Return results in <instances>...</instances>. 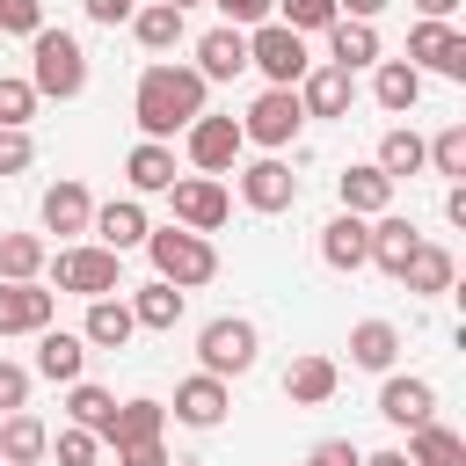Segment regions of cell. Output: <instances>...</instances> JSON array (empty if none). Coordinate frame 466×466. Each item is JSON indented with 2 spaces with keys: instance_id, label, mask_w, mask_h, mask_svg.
Listing matches in <instances>:
<instances>
[{
  "instance_id": "cell-9",
  "label": "cell",
  "mask_w": 466,
  "mask_h": 466,
  "mask_svg": "<svg viewBox=\"0 0 466 466\" xmlns=\"http://www.w3.org/2000/svg\"><path fill=\"white\" fill-rule=\"evenodd\" d=\"M182 153H189V167L197 175H233L240 167V153H248V138H240V116H197L189 131H182Z\"/></svg>"
},
{
  "instance_id": "cell-50",
  "label": "cell",
  "mask_w": 466,
  "mask_h": 466,
  "mask_svg": "<svg viewBox=\"0 0 466 466\" xmlns=\"http://www.w3.org/2000/svg\"><path fill=\"white\" fill-rule=\"evenodd\" d=\"M415 15H422V22H451V15H459V0H415Z\"/></svg>"
},
{
  "instance_id": "cell-18",
  "label": "cell",
  "mask_w": 466,
  "mask_h": 466,
  "mask_svg": "<svg viewBox=\"0 0 466 466\" xmlns=\"http://www.w3.org/2000/svg\"><path fill=\"white\" fill-rule=\"evenodd\" d=\"M350 102H357V73H342V66H313L299 80V109L306 116H350Z\"/></svg>"
},
{
  "instance_id": "cell-39",
  "label": "cell",
  "mask_w": 466,
  "mask_h": 466,
  "mask_svg": "<svg viewBox=\"0 0 466 466\" xmlns=\"http://www.w3.org/2000/svg\"><path fill=\"white\" fill-rule=\"evenodd\" d=\"M29 116H36V87L22 73H0V131H29Z\"/></svg>"
},
{
  "instance_id": "cell-44",
  "label": "cell",
  "mask_w": 466,
  "mask_h": 466,
  "mask_svg": "<svg viewBox=\"0 0 466 466\" xmlns=\"http://www.w3.org/2000/svg\"><path fill=\"white\" fill-rule=\"evenodd\" d=\"M36 160V138L29 131H0V175H22Z\"/></svg>"
},
{
  "instance_id": "cell-3",
  "label": "cell",
  "mask_w": 466,
  "mask_h": 466,
  "mask_svg": "<svg viewBox=\"0 0 466 466\" xmlns=\"http://www.w3.org/2000/svg\"><path fill=\"white\" fill-rule=\"evenodd\" d=\"M146 255H153V277L175 284V291H197L218 277V248L204 233H182V226H153L146 233Z\"/></svg>"
},
{
  "instance_id": "cell-11",
  "label": "cell",
  "mask_w": 466,
  "mask_h": 466,
  "mask_svg": "<svg viewBox=\"0 0 466 466\" xmlns=\"http://www.w3.org/2000/svg\"><path fill=\"white\" fill-rule=\"evenodd\" d=\"M408 66H415V73L466 80V36H459L451 22H415V29H408Z\"/></svg>"
},
{
  "instance_id": "cell-10",
  "label": "cell",
  "mask_w": 466,
  "mask_h": 466,
  "mask_svg": "<svg viewBox=\"0 0 466 466\" xmlns=\"http://www.w3.org/2000/svg\"><path fill=\"white\" fill-rule=\"evenodd\" d=\"M233 175H240V204L262 211V218H277V211L299 204V175H291L284 153H262V160H248V167H233Z\"/></svg>"
},
{
  "instance_id": "cell-37",
  "label": "cell",
  "mask_w": 466,
  "mask_h": 466,
  "mask_svg": "<svg viewBox=\"0 0 466 466\" xmlns=\"http://www.w3.org/2000/svg\"><path fill=\"white\" fill-rule=\"evenodd\" d=\"M66 415H73V430H109V415H116V393L109 386H95V379H73L66 386Z\"/></svg>"
},
{
  "instance_id": "cell-12",
  "label": "cell",
  "mask_w": 466,
  "mask_h": 466,
  "mask_svg": "<svg viewBox=\"0 0 466 466\" xmlns=\"http://www.w3.org/2000/svg\"><path fill=\"white\" fill-rule=\"evenodd\" d=\"M379 415H386L393 430H422V422H437V386L415 379V371H386V386H379Z\"/></svg>"
},
{
  "instance_id": "cell-19",
  "label": "cell",
  "mask_w": 466,
  "mask_h": 466,
  "mask_svg": "<svg viewBox=\"0 0 466 466\" xmlns=\"http://www.w3.org/2000/svg\"><path fill=\"white\" fill-rule=\"evenodd\" d=\"M124 182H131V197H167V189H175V146L138 138V146L124 153Z\"/></svg>"
},
{
  "instance_id": "cell-34",
  "label": "cell",
  "mask_w": 466,
  "mask_h": 466,
  "mask_svg": "<svg viewBox=\"0 0 466 466\" xmlns=\"http://www.w3.org/2000/svg\"><path fill=\"white\" fill-rule=\"evenodd\" d=\"M51 262L44 233H0V284H36Z\"/></svg>"
},
{
  "instance_id": "cell-38",
  "label": "cell",
  "mask_w": 466,
  "mask_h": 466,
  "mask_svg": "<svg viewBox=\"0 0 466 466\" xmlns=\"http://www.w3.org/2000/svg\"><path fill=\"white\" fill-rule=\"evenodd\" d=\"M422 160H430L437 175H451V182H459V175H466V124H444L437 138H422Z\"/></svg>"
},
{
  "instance_id": "cell-32",
  "label": "cell",
  "mask_w": 466,
  "mask_h": 466,
  "mask_svg": "<svg viewBox=\"0 0 466 466\" xmlns=\"http://www.w3.org/2000/svg\"><path fill=\"white\" fill-rule=\"evenodd\" d=\"M51 451V430L29 415V408H15L7 422H0V466H36Z\"/></svg>"
},
{
  "instance_id": "cell-45",
  "label": "cell",
  "mask_w": 466,
  "mask_h": 466,
  "mask_svg": "<svg viewBox=\"0 0 466 466\" xmlns=\"http://www.w3.org/2000/svg\"><path fill=\"white\" fill-rule=\"evenodd\" d=\"M0 408H7V415H15V408H29V371H22V364H7V357H0Z\"/></svg>"
},
{
  "instance_id": "cell-16",
  "label": "cell",
  "mask_w": 466,
  "mask_h": 466,
  "mask_svg": "<svg viewBox=\"0 0 466 466\" xmlns=\"http://www.w3.org/2000/svg\"><path fill=\"white\" fill-rule=\"evenodd\" d=\"M226 408H233V386L211 379V371H189V379L175 386V422H189V430H218Z\"/></svg>"
},
{
  "instance_id": "cell-14",
  "label": "cell",
  "mask_w": 466,
  "mask_h": 466,
  "mask_svg": "<svg viewBox=\"0 0 466 466\" xmlns=\"http://www.w3.org/2000/svg\"><path fill=\"white\" fill-rule=\"evenodd\" d=\"M95 248H109V255H131V248H146V233H153V218H146V204L138 197H109V204H95Z\"/></svg>"
},
{
  "instance_id": "cell-31",
  "label": "cell",
  "mask_w": 466,
  "mask_h": 466,
  "mask_svg": "<svg viewBox=\"0 0 466 466\" xmlns=\"http://www.w3.org/2000/svg\"><path fill=\"white\" fill-rule=\"evenodd\" d=\"M160 430H167V408H160V400H124V408L109 415L102 444H116V451H124V444H153Z\"/></svg>"
},
{
  "instance_id": "cell-7",
  "label": "cell",
  "mask_w": 466,
  "mask_h": 466,
  "mask_svg": "<svg viewBox=\"0 0 466 466\" xmlns=\"http://www.w3.org/2000/svg\"><path fill=\"white\" fill-rule=\"evenodd\" d=\"M299 131H306L299 87H262V95L248 102V116H240V138H248V146H262V153H284Z\"/></svg>"
},
{
  "instance_id": "cell-41",
  "label": "cell",
  "mask_w": 466,
  "mask_h": 466,
  "mask_svg": "<svg viewBox=\"0 0 466 466\" xmlns=\"http://www.w3.org/2000/svg\"><path fill=\"white\" fill-rule=\"evenodd\" d=\"M51 451H58V466H95L102 437H95V430H58V437H51Z\"/></svg>"
},
{
  "instance_id": "cell-8",
  "label": "cell",
  "mask_w": 466,
  "mask_h": 466,
  "mask_svg": "<svg viewBox=\"0 0 466 466\" xmlns=\"http://www.w3.org/2000/svg\"><path fill=\"white\" fill-rule=\"evenodd\" d=\"M167 204H175V226H182V233H204V240L233 218V189H226L218 175H175Z\"/></svg>"
},
{
  "instance_id": "cell-5",
  "label": "cell",
  "mask_w": 466,
  "mask_h": 466,
  "mask_svg": "<svg viewBox=\"0 0 466 466\" xmlns=\"http://www.w3.org/2000/svg\"><path fill=\"white\" fill-rule=\"evenodd\" d=\"M197 357H204V371H211V379H240V371H255L262 335H255V320L218 313V320H204V328H197Z\"/></svg>"
},
{
  "instance_id": "cell-13",
  "label": "cell",
  "mask_w": 466,
  "mask_h": 466,
  "mask_svg": "<svg viewBox=\"0 0 466 466\" xmlns=\"http://www.w3.org/2000/svg\"><path fill=\"white\" fill-rule=\"evenodd\" d=\"M36 218H44V233H66V248L95 226V197H87V182H73V175H58L51 189H44V204H36Z\"/></svg>"
},
{
  "instance_id": "cell-49",
  "label": "cell",
  "mask_w": 466,
  "mask_h": 466,
  "mask_svg": "<svg viewBox=\"0 0 466 466\" xmlns=\"http://www.w3.org/2000/svg\"><path fill=\"white\" fill-rule=\"evenodd\" d=\"M386 0H335V15H350V22H371Z\"/></svg>"
},
{
  "instance_id": "cell-33",
  "label": "cell",
  "mask_w": 466,
  "mask_h": 466,
  "mask_svg": "<svg viewBox=\"0 0 466 466\" xmlns=\"http://www.w3.org/2000/svg\"><path fill=\"white\" fill-rule=\"evenodd\" d=\"M124 306H131V320H138V328H153V335H175V320H182V291H175V284H160V277H153V284H138Z\"/></svg>"
},
{
  "instance_id": "cell-48",
  "label": "cell",
  "mask_w": 466,
  "mask_h": 466,
  "mask_svg": "<svg viewBox=\"0 0 466 466\" xmlns=\"http://www.w3.org/2000/svg\"><path fill=\"white\" fill-rule=\"evenodd\" d=\"M444 218H451V226H466V182H451V189H444Z\"/></svg>"
},
{
  "instance_id": "cell-46",
  "label": "cell",
  "mask_w": 466,
  "mask_h": 466,
  "mask_svg": "<svg viewBox=\"0 0 466 466\" xmlns=\"http://www.w3.org/2000/svg\"><path fill=\"white\" fill-rule=\"evenodd\" d=\"M357 459H364V451H357L350 437H320V444L306 451V466H357Z\"/></svg>"
},
{
  "instance_id": "cell-25",
  "label": "cell",
  "mask_w": 466,
  "mask_h": 466,
  "mask_svg": "<svg viewBox=\"0 0 466 466\" xmlns=\"http://www.w3.org/2000/svg\"><path fill=\"white\" fill-rule=\"evenodd\" d=\"M371 102H379L386 116H408V109L422 102V73H415L408 58H379V73H371Z\"/></svg>"
},
{
  "instance_id": "cell-2",
  "label": "cell",
  "mask_w": 466,
  "mask_h": 466,
  "mask_svg": "<svg viewBox=\"0 0 466 466\" xmlns=\"http://www.w3.org/2000/svg\"><path fill=\"white\" fill-rule=\"evenodd\" d=\"M29 87H36V102H73L87 87V51H80L73 29H51L44 22L29 36Z\"/></svg>"
},
{
  "instance_id": "cell-51",
  "label": "cell",
  "mask_w": 466,
  "mask_h": 466,
  "mask_svg": "<svg viewBox=\"0 0 466 466\" xmlns=\"http://www.w3.org/2000/svg\"><path fill=\"white\" fill-rule=\"evenodd\" d=\"M357 466H408V451H364Z\"/></svg>"
},
{
  "instance_id": "cell-28",
  "label": "cell",
  "mask_w": 466,
  "mask_h": 466,
  "mask_svg": "<svg viewBox=\"0 0 466 466\" xmlns=\"http://www.w3.org/2000/svg\"><path fill=\"white\" fill-rule=\"evenodd\" d=\"M36 371H44L51 386H73V379L87 371V342L66 335V328H44V335H36Z\"/></svg>"
},
{
  "instance_id": "cell-43",
  "label": "cell",
  "mask_w": 466,
  "mask_h": 466,
  "mask_svg": "<svg viewBox=\"0 0 466 466\" xmlns=\"http://www.w3.org/2000/svg\"><path fill=\"white\" fill-rule=\"evenodd\" d=\"M211 7H218V15H226V29H262V22H269V7H277V0H211Z\"/></svg>"
},
{
  "instance_id": "cell-20",
  "label": "cell",
  "mask_w": 466,
  "mask_h": 466,
  "mask_svg": "<svg viewBox=\"0 0 466 466\" xmlns=\"http://www.w3.org/2000/svg\"><path fill=\"white\" fill-rule=\"evenodd\" d=\"M451 277H459L451 248H437V240H415V255L400 262V277H393V284H408L415 299H444V291H451Z\"/></svg>"
},
{
  "instance_id": "cell-52",
  "label": "cell",
  "mask_w": 466,
  "mask_h": 466,
  "mask_svg": "<svg viewBox=\"0 0 466 466\" xmlns=\"http://www.w3.org/2000/svg\"><path fill=\"white\" fill-rule=\"evenodd\" d=\"M160 7H175V15H189V7H197V0H160Z\"/></svg>"
},
{
  "instance_id": "cell-35",
  "label": "cell",
  "mask_w": 466,
  "mask_h": 466,
  "mask_svg": "<svg viewBox=\"0 0 466 466\" xmlns=\"http://www.w3.org/2000/svg\"><path fill=\"white\" fill-rule=\"evenodd\" d=\"M386 182H408V175H422L430 160H422V131H408V124H393L386 138H379V160H371Z\"/></svg>"
},
{
  "instance_id": "cell-42",
  "label": "cell",
  "mask_w": 466,
  "mask_h": 466,
  "mask_svg": "<svg viewBox=\"0 0 466 466\" xmlns=\"http://www.w3.org/2000/svg\"><path fill=\"white\" fill-rule=\"evenodd\" d=\"M44 29V0H0V36H36Z\"/></svg>"
},
{
  "instance_id": "cell-6",
  "label": "cell",
  "mask_w": 466,
  "mask_h": 466,
  "mask_svg": "<svg viewBox=\"0 0 466 466\" xmlns=\"http://www.w3.org/2000/svg\"><path fill=\"white\" fill-rule=\"evenodd\" d=\"M248 66H255L269 87H299V80L313 73V58H306V36H299V29H284V22H262V29H248Z\"/></svg>"
},
{
  "instance_id": "cell-24",
  "label": "cell",
  "mask_w": 466,
  "mask_h": 466,
  "mask_svg": "<svg viewBox=\"0 0 466 466\" xmlns=\"http://www.w3.org/2000/svg\"><path fill=\"white\" fill-rule=\"evenodd\" d=\"M328 66H342V73H357V66H379V29H371V22H350V15H335V22H328Z\"/></svg>"
},
{
  "instance_id": "cell-4",
  "label": "cell",
  "mask_w": 466,
  "mask_h": 466,
  "mask_svg": "<svg viewBox=\"0 0 466 466\" xmlns=\"http://www.w3.org/2000/svg\"><path fill=\"white\" fill-rule=\"evenodd\" d=\"M44 269H51V284L73 291V299H116V291H124V255H109V248H95V240L58 248Z\"/></svg>"
},
{
  "instance_id": "cell-17",
  "label": "cell",
  "mask_w": 466,
  "mask_h": 466,
  "mask_svg": "<svg viewBox=\"0 0 466 466\" xmlns=\"http://www.w3.org/2000/svg\"><path fill=\"white\" fill-rule=\"evenodd\" d=\"M320 262H328V269H342V277H357V269L371 262V218L335 211V218L320 226Z\"/></svg>"
},
{
  "instance_id": "cell-47",
  "label": "cell",
  "mask_w": 466,
  "mask_h": 466,
  "mask_svg": "<svg viewBox=\"0 0 466 466\" xmlns=\"http://www.w3.org/2000/svg\"><path fill=\"white\" fill-rule=\"evenodd\" d=\"M116 466H175V459H167V444L153 437V444H124V451H116Z\"/></svg>"
},
{
  "instance_id": "cell-40",
  "label": "cell",
  "mask_w": 466,
  "mask_h": 466,
  "mask_svg": "<svg viewBox=\"0 0 466 466\" xmlns=\"http://www.w3.org/2000/svg\"><path fill=\"white\" fill-rule=\"evenodd\" d=\"M269 22H284V29H299V36H328V22H335V0H277L269 7Z\"/></svg>"
},
{
  "instance_id": "cell-21",
  "label": "cell",
  "mask_w": 466,
  "mask_h": 466,
  "mask_svg": "<svg viewBox=\"0 0 466 466\" xmlns=\"http://www.w3.org/2000/svg\"><path fill=\"white\" fill-rule=\"evenodd\" d=\"M197 73H204V87L211 80H233V73H248V29H204L197 36Z\"/></svg>"
},
{
  "instance_id": "cell-29",
  "label": "cell",
  "mask_w": 466,
  "mask_h": 466,
  "mask_svg": "<svg viewBox=\"0 0 466 466\" xmlns=\"http://www.w3.org/2000/svg\"><path fill=\"white\" fill-rule=\"evenodd\" d=\"M131 36H138V51H175L182 36H189V15H175V7H160V0H146V7H131Z\"/></svg>"
},
{
  "instance_id": "cell-27",
  "label": "cell",
  "mask_w": 466,
  "mask_h": 466,
  "mask_svg": "<svg viewBox=\"0 0 466 466\" xmlns=\"http://www.w3.org/2000/svg\"><path fill=\"white\" fill-rule=\"evenodd\" d=\"M393 357H400V328H393V320L371 313V320L350 328V364H357V371H393Z\"/></svg>"
},
{
  "instance_id": "cell-23",
  "label": "cell",
  "mask_w": 466,
  "mask_h": 466,
  "mask_svg": "<svg viewBox=\"0 0 466 466\" xmlns=\"http://www.w3.org/2000/svg\"><path fill=\"white\" fill-rule=\"evenodd\" d=\"M335 386H342L335 357H291V371H284V400L291 408H320V400H335Z\"/></svg>"
},
{
  "instance_id": "cell-30",
  "label": "cell",
  "mask_w": 466,
  "mask_h": 466,
  "mask_svg": "<svg viewBox=\"0 0 466 466\" xmlns=\"http://www.w3.org/2000/svg\"><path fill=\"white\" fill-rule=\"evenodd\" d=\"M415 240H422L415 218H400V211H379V218H371V262H379L386 277H400V262L415 255Z\"/></svg>"
},
{
  "instance_id": "cell-1",
  "label": "cell",
  "mask_w": 466,
  "mask_h": 466,
  "mask_svg": "<svg viewBox=\"0 0 466 466\" xmlns=\"http://www.w3.org/2000/svg\"><path fill=\"white\" fill-rule=\"evenodd\" d=\"M131 116H138V131L146 138H175V131H189L197 116H204V73L197 66H146L138 73V87H131Z\"/></svg>"
},
{
  "instance_id": "cell-22",
  "label": "cell",
  "mask_w": 466,
  "mask_h": 466,
  "mask_svg": "<svg viewBox=\"0 0 466 466\" xmlns=\"http://www.w3.org/2000/svg\"><path fill=\"white\" fill-rule=\"evenodd\" d=\"M335 197H342V211L350 218H379V211H393V182L364 160V167H342L335 175Z\"/></svg>"
},
{
  "instance_id": "cell-15",
  "label": "cell",
  "mask_w": 466,
  "mask_h": 466,
  "mask_svg": "<svg viewBox=\"0 0 466 466\" xmlns=\"http://www.w3.org/2000/svg\"><path fill=\"white\" fill-rule=\"evenodd\" d=\"M58 320L51 284H0V335H44Z\"/></svg>"
},
{
  "instance_id": "cell-26",
  "label": "cell",
  "mask_w": 466,
  "mask_h": 466,
  "mask_svg": "<svg viewBox=\"0 0 466 466\" xmlns=\"http://www.w3.org/2000/svg\"><path fill=\"white\" fill-rule=\"evenodd\" d=\"M131 335H138V320H131L124 299H87V320H80V342L87 350H124Z\"/></svg>"
},
{
  "instance_id": "cell-36",
  "label": "cell",
  "mask_w": 466,
  "mask_h": 466,
  "mask_svg": "<svg viewBox=\"0 0 466 466\" xmlns=\"http://www.w3.org/2000/svg\"><path fill=\"white\" fill-rule=\"evenodd\" d=\"M408 466H466V437L444 422H422L408 430Z\"/></svg>"
}]
</instances>
